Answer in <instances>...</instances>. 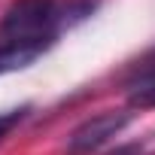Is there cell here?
Returning <instances> with one entry per match:
<instances>
[{"label":"cell","mask_w":155,"mask_h":155,"mask_svg":"<svg viewBox=\"0 0 155 155\" xmlns=\"http://www.w3.org/2000/svg\"><path fill=\"white\" fill-rule=\"evenodd\" d=\"M97 0H15L0 18V43H43L94 12Z\"/></svg>","instance_id":"obj_1"},{"label":"cell","mask_w":155,"mask_h":155,"mask_svg":"<svg viewBox=\"0 0 155 155\" xmlns=\"http://www.w3.org/2000/svg\"><path fill=\"white\" fill-rule=\"evenodd\" d=\"M131 122H134L131 110H107V113H97V116L85 119L67 137V155H88V152L101 149L116 134H122Z\"/></svg>","instance_id":"obj_2"},{"label":"cell","mask_w":155,"mask_h":155,"mask_svg":"<svg viewBox=\"0 0 155 155\" xmlns=\"http://www.w3.org/2000/svg\"><path fill=\"white\" fill-rule=\"evenodd\" d=\"M128 88H131L128 91L131 107H140V110L155 107V52L128 73Z\"/></svg>","instance_id":"obj_3"},{"label":"cell","mask_w":155,"mask_h":155,"mask_svg":"<svg viewBox=\"0 0 155 155\" xmlns=\"http://www.w3.org/2000/svg\"><path fill=\"white\" fill-rule=\"evenodd\" d=\"M46 52H49V46H43V43H0V76L31 67Z\"/></svg>","instance_id":"obj_4"},{"label":"cell","mask_w":155,"mask_h":155,"mask_svg":"<svg viewBox=\"0 0 155 155\" xmlns=\"http://www.w3.org/2000/svg\"><path fill=\"white\" fill-rule=\"evenodd\" d=\"M28 113H31V104H25V107H12V110H6V113H0V140H3L12 128H18V125L28 119Z\"/></svg>","instance_id":"obj_5"}]
</instances>
